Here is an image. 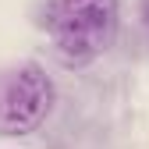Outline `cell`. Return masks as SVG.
Here are the masks:
<instances>
[{
  "label": "cell",
  "mask_w": 149,
  "mask_h": 149,
  "mask_svg": "<svg viewBox=\"0 0 149 149\" xmlns=\"http://www.w3.org/2000/svg\"><path fill=\"white\" fill-rule=\"evenodd\" d=\"M121 25L117 0H46L43 32L68 68H85L110 50Z\"/></svg>",
  "instance_id": "6da1fadb"
},
{
  "label": "cell",
  "mask_w": 149,
  "mask_h": 149,
  "mask_svg": "<svg viewBox=\"0 0 149 149\" xmlns=\"http://www.w3.org/2000/svg\"><path fill=\"white\" fill-rule=\"evenodd\" d=\"M57 100L50 74L36 64L22 61L0 71V135L4 139H22L39 128Z\"/></svg>",
  "instance_id": "7a4b0ae2"
},
{
  "label": "cell",
  "mask_w": 149,
  "mask_h": 149,
  "mask_svg": "<svg viewBox=\"0 0 149 149\" xmlns=\"http://www.w3.org/2000/svg\"><path fill=\"white\" fill-rule=\"evenodd\" d=\"M142 25L149 29V0H142Z\"/></svg>",
  "instance_id": "3957f363"
}]
</instances>
